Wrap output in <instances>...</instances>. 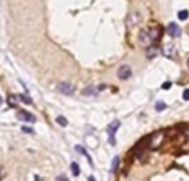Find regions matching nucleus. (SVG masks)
Wrapping results in <instances>:
<instances>
[{"mask_svg": "<svg viewBox=\"0 0 189 181\" xmlns=\"http://www.w3.org/2000/svg\"><path fill=\"white\" fill-rule=\"evenodd\" d=\"M58 92L63 95H73L75 93V85L70 82H60L58 83Z\"/></svg>", "mask_w": 189, "mask_h": 181, "instance_id": "1", "label": "nucleus"}, {"mask_svg": "<svg viewBox=\"0 0 189 181\" xmlns=\"http://www.w3.org/2000/svg\"><path fill=\"white\" fill-rule=\"evenodd\" d=\"M138 42H139V45H143V47H151V38H149V33L148 30H139V35H138Z\"/></svg>", "mask_w": 189, "mask_h": 181, "instance_id": "2", "label": "nucleus"}, {"mask_svg": "<svg viewBox=\"0 0 189 181\" xmlns=\"http://www.w3.org/2000/svg\"><path fill=\"white\" fill-rule=\"evenodd\" d=\"M166 32H168V35H171L173 38H178V37H181V28H179L178 23H168V27H166Z\"/></svg>", "mask_w": 189, "mask_h": 181, "instance_id": "3", "label": "nucleus"}, {"mask_svg": "<svg viewBox=\"0 0 189 181\" xmlns=\"http://www.w3.org/2000/svg\"><path fill=\"white\" fill-rule=\"evenodd\" d=\"M131 77V66L129 65H121L118 68V78L119 80H126Z\"/></svg>", "mask_w": 189, "mask_h": 181, "instance_id": "4", "label": "nucleus"}, {"mask_svg": "<svg viewBox=\"0 0 189 181\" xmlns=\"http://www.w3.org/2000/svg\"><path fill=\"white\" fill-rule=\"evenodd\" d=\"M17 118L22 121H28V123H35V116L32 115V113H28L25 110H18L17 111Z\"/></svg>", "mask_w": 189, "mask_h": 181, "instance_id": "5", "label": "nucleus"}, {"mask_svg": "<svg viewBox=\"0 0 189 181\" xmlns=\"http://www.w3.org/2000/svg\"><path fill=\"white\" fill-rule=\"evenodd\" d=\"M149 33V38H151V42H156L159 37H161V28H154V30H148Z\"/></svg>", "mask_w": 189, "mask_h": 181, "instance_id": "6", "label": "nucleus"}, {"mask_svg": "<svg viewBox=\"0 0 189 181\" xmlns=\"http://www.w3.org/2000/svg\"><path fill=\"white\" fill-rule=\"evenodd\" d=\"M119 126H121V123H119L118 120H115V121H113V123H111V125L108 126V135H110V136H115V131L118 130Z\"/></svg>", "mask_w": 189, "mask_h": 181, "instance_id": "7", "label": "nucleus"}, {"mask_svg": "<svg viewBox=\"0 0 189 181\" xmlns=\"http://www.w3.org/2000/svg\"><path fill=\"white\" fill-rule=\"evenodd\" d=\"M156 55H158V48H156V47H148V48H146V57H148V58H154Z\"/></svg>", "mask_w": 189, "mask_h": 181, "instance_id": "8", "label": "nucleus"}, {"mask_svg": "<svg viewBox=\"0 0 189 181\" xmlns=\"http://www.w3.org/2000/svg\"><path fill=\"white\" fill-rule=\"evenodd\" d=\"M93 95H96V88L95 87H88L83 90V97H93Z\"/></svg>", "mask_w": 189, "mask_h": 181, "instance_id": "9", "label": "nucleus"}, {"mask_svg": "<svg viewBox=\"0 0 189 181\" xmlns=\"http://www.w3.org/2000/svg\"><path fill=\"white\" fill-rule=\"evenodd\" d=\"M138 20H139V15H138L136 12H133L131 15H129V18H128V23H129V25H134Z\"/></svg>", "mask_w": 189, "mask_h": 181, "instance_id": "10", "label": "nucleus"}, {"mask_svg": "<svg viewBox=\"0 0 189 181\" xmlns=\"http://www.w3.org/2000/svg\"><path fill=\"white\" fill-rule=\"evenodd\" d=\"M56 123H58L60 126H63V128L68 126V120H66L65 116H56Z\"/></svg>", "mask_w": 189, "mask_h": 181, "instance_id": "11", "label": "nucleus"}, {"mask_svg": "<svg viewBox=\"0 0 189 181\" xmlns=\"http://www.w3.org/2000/svg\"><path fill=\"white\" fill-rule=\"evenodd\" d=\"M71 173H73V176H78L80 174V166H78V163H71Z\"/></svg>", "mask_w": 189, "mask_h": 181, "instance_id": "12", "label": "nucleus"}, {"mask_svg": "<svg viewBox=\"0 0 189 181\" xmlns=\"http://www.w3.org/2000/svg\"><path fill=\"white\" fill-rule=\"evenodd\" d=\"M178 17H179V20H187L189 12L187 10H181V12H178Z\"/></svg>", "mask_w": 189, "mask_h": 181, "instance_id": "13", "label": "nucleus"}, {"mask_svg": "<svg viewBox=\"0 0 189 181\" xmlns=\"http://www.w3.org/2000/svg\"><path fill=\"white\" fill-rule=\"evenodd\" d=\"M17 98H18V100H22V102H23V103H27V105H30V103H32V98H28L27 95H17Z\"/></svg>", "mask_w": 189, "mask_h": 181, "instance_id": "14", "label": "nucleus"}, {"mask_svg": "<svg viewBox=\"0 0 189 181\" xmlns=\"http://www.w3.org/2000/svg\"><path fill=\"white\" fill-rule=\"evenodd\" d=\"M164 108H166V103L164 102H158L156 103V111H163Z\"/></svg>", "mask_w": 189, "mask_h": 181, "instance_id": "15", "label": "nucleus"}, {"mask_svg": "<svg viewBox=\"0 0 189 181\" xmlns=\"http://www.w3.org/2000/svg\"><path fill=\"white\" fill-rule=\"evenodd\" d=\"M118 163H119V158L116 156V158L113 160V165H111V170H113V171H116V170H118Z\"/></svg>", "mask_w": 189, "mask_h": 181, "instance_id": "16", "label": "nucleus"}, {"mask_svg": "<svg viewBox=\"0 0 189 181\" xmlns=\"http://www.w3.org/2000/svg\"><path fill=\"white\" fill-rule=\"evenodd\" d=\"M17 102H18V98H17V95H12L10 98H8V103L10 105H17Z\"/></svg>", "mask_w": 189, "mask_h": 181, "instance_id": "17", "label": "nucleus"}, {"mask_svg": "<svg viewBox=\"0 0 189 181\" xmlns=\"http://www.w3.org/2000/svg\"><path fill=\"white\" fill-rule=\"evenodd\" d=\"M164 55L173 57V47H168V48H164Z\"/></svg>", "mask_w": 189, "mask_h": 181, "instance_id": "18", "label": "nucleus"}, {"mask_svg": "<svg viewBox=\"0 0 189 181\" xmlns=\"http://www.w3.org/2000/svg\"><path fill=\"white\" fill-rule=\"evenodd\" d=\"M182 98L186 100V102H189V88L184 90V93H182Z\"/></svg>", "mask_w": 189, "mask_h": 181, "instance_id": "19", "label": "nucleus"}, {"mask_svg": "<svg viewBox=\"0 0 189 181\" xmlns=\"http://www.w3.org/2000/svg\"><path fill=\"white\" fill-rule=\"evenodd\" d=\"M55 181H68V178H66L65 174H60V176H56V179Z\"/></svg>", "mask_w": 189, "mask_h": 181, "instance_id": "20", "label": "nucleus"}, {"mask_svg": "<svg viewBox=\"0 0 189 181\" xmlns=\"http://www.w3.org/2000/svg\"><path fill=\"white\" fill-rule=\"evenodd\" d=\"M161 88H163V90H169V88H171V82L163 83V85H161Z\"/></svg>", "mask_w": 189, "mask_h": 181, "instance_id": "21", "label": "nucleus"}, {"mask_svg": "<svg viewBox=\"0 0 189 181\" xmlns=\"http://www.w3.org/2000/svg\"><path fill=\"white\" fill-rule=\"evenodd\" d=\"M22 130L25 131V133H30V135H33V130H32V128H27V126H23Z\"/></svg>", "mask_w": 189, "mask_h": 181, "instance_id": "22", "label": "nucleus"}, {"mask_svg": "<svg viewBox=\"0 0 189 181\" xmlns=\"http://www.w3.org/2000/svg\"><path fill=\"white\" fill-rule=\"evenodd\" d=\"M3 174H5V171H3V168H2V166H0V179L3 178Z\"/></svg>", "mask_w": 189, "mask_h": 181, "instance_id": "23", "label": "nucleus"}, {"mask_svg": "<svg viewBox=\"0 0 189 181\" xmlns=\"http://www.w3.org/2000/svg\"><path fill=\"white\" fill-rule=\"evenodd\" d=\"M88 181H95V178L93 176H88Z\"/></svg>", "mask_w": 189, "mask_h": 181, "instance_id": "24", "label": "nucleus"}, {"mask_svg": "<svg viewBox=\"0 0 189 181\" xmlns=\"http://www.w3.org/2000/svg\"><path fill=\"white\" fill-rule=\"evenodd\" d=\"M186 136H187V140H189V131H187V133H186Z\"/></svg>", "mask_w": 189, "mask_h": 181, "instance_id": "25", "label": "nucleus"}, {"mask_svg": "<svg viewBox=\"0 0 189 181\" xmlns=\"http://www.w3.org/2000/svg\"><path fill=\"white\" fill-rule=\"evenodd\" d=\"M187 68H189V58H187Z\"/></svg>", "mask_w": 189, "mask_h": 181, "instance_id": "26", "label": "nucleus"}, {"mask_svg": "<svg viewBox=\"0 0 189 181\" xmlns=\"http://www.w3.org/2000/svg\"><path fill=\"white\" fill-rule=\"evenodd\" d=\"M0 105H2V97H0Z\"/></svg>", "mask_w": 189, "mask_h": 181, "instance_id": "27", "label": "nucleus"}]
</instances>
